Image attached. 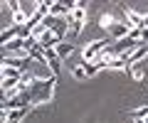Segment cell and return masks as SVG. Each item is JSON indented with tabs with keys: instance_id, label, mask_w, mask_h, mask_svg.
Listing matches in <instances>:
<instances>
[{
	"instance_id": "obj_16",
	"label": "cell",
	"mask_w": 148,
	"mask_h": 123,
	"mask_svg": "<svg viewBox=\"0 0 148 123\" xmlns=\"http://www.w3.org/2000/svg\"><path fill=\"white\" fill-rule=\"evenodd\" d=\"M133 123H143V121H133Z\"/></svg>"
},
{
	"instance_id": "obj_12",
	"label": "cell",
	"mask_w": 148,
	"mask_h": 123,
	"mask_svg": "<svg viewBox=\"0 0 148 123\" xmlns=\"http://www.w3.org/2000/svg\"><path fill=\"white\" fill-rule=\"evenodd\" d=\"M84 71H86V79H91V76H96L101 71V64L99 62H89V64H84Z\"/></svg>"
},
{
	"instance_id": "obj_3",
	"label": "cell",
	"mask_w": 148,
	"mask_h": 123,
	"mask_svg": "<svg viewBox=\"0 0 148 123\" xmlns=\"http://www.w3.org/2000/svg\"><path fill=\"white\" fill-rule=\"evenodd\" d=\"M3 64L5 67H15V69H20L22 74H27V69L32 67V59H30V54H27V57H3Z\"/></svg>"
},
{
	"instance_id": "obj_15",
	"label": "cell",
	"mask_w": 148,
	"mask_h": 123,
	"mask_svg": "<svg viewBox=\"0 0 148 123\" xmlns=\"http://www.w3.org/2000/svg\"><path fill=\"white\" fill-rule=\"evenodd\" d=\"M143 123H148V116H146V118H143Z\"/></svg>"
},
{
	"instance_id": "obj_10",
	"label": "cell",
	"mask_w": 148,
	"mask_h": 123,
	"mask_svg": "<svg viewBox=\"0 0 148 123\" xmlns=\"http://www.w3.org/2000/svg\"><path fill=\"white\" fill-rule=\"evenodd\" d=\"M116 22H119V20H116L114 15H111V12H104V15L99 17V27H104L106 32H109V30H111L114 25H116Z\"/></svg>"
},
{
	"instance_id": "obj_8",
	"label": "cell",
	"mask_w": 148,
	"mask_h": 123,
	"mask_svg": "<svg viewBox=\"0 0 148 123\" xmlns=\"http://www.w3.org/2000/svg\"><path fill=\"white\" fill-rule=\"evenodd\" d=\"M131 79L141 81L143 79V62H128V71H126Z\"/></svg>"
},
{
	"instance_id": "obj_14",
	"label": "cell",
	"mask_w": 148,
	"mask_h": 123,
	"mask_svg": "<svg viewBox=\"0 0 148 123\" xmlns=\"http://www.w3.org/2000/svg\"><path fill=\"white\" fill-rule=\"evenodd\" d=\"M131 116H133V118H136V121H143V118H146V116H148V106H143V108H136V111H133V113H131Z\"/></svg>"
},
{
	"instance_id": "obj_2",
	"label": "cell",
	"mask_w": 148,
	"mask_h": 123,
	"mask_svg": "<svg viewBox=\"0 0 148 123\" xmlns=\"http://www.w3.org/2000/svg\"><path fill=\"white\" fill-rule=\"evenodd\" d=\"M111 47L109 39H94V42H89L84 49H82V64H89V62H96V59L104 54V49Z\"/></svg>"
},
{
	"instance_id": "obj_4",
	"label": "cell",
	"mask_w": 148,
	"mask_h": 123,
	"mask_svg": "<svg viewBox=\"0 0 148 123\" xmlns=\"http://www.w3.org/2000/svg\"><path fill=\"white\" fill-rule=\"evenodd\" d=\"M121 12H123L126 22L133 27V30H143V12H136V10H131L128 5H121Z\"/></svg>"
},
{
	"instance_id": "obj_6",
	"label": "cell",
	"mask_w": 148,
	"mask_h": 123,
	"mask_svg": "<svg viewBox=\"0 0 148 123\" xmlns=\"http://www.w3.org/2000/svg\"><path fill=\"white\" fill-rule=\"evenodd\" d=\"M49 30H52V35L59 39V42H64V37H67V32H69V22L67 20H57Z\"/></svg>"
},
{
	"instance_id": "obj_11",
	"label": "cell",
	"mask_w": 148,
	"mask_h": 123,
	"mask_svg": "<svg viewBox=\"0 0 148 123\" xmlns=\"http://www.w3.org/2000/svg\"><path fill=\"white\" fill-rule=\"evenodd\" d=\"M143 59H148V47H143V44H141V47L128 57V62H143Z\"/></svg>"
},
{
	"instance_id": "obj_9",
	"label": "cell",
	"mask_w": 148,
	"mask_h": 123,
	"mask_svg": "<svg viewBox=\"0 0 148 123\" xmlns=\"http://www.w3.org/2000/svg\"><path fill=\"white\" fill-rule=\"evenodd\" d=\"M0 76L3 79H22V71L15 69V67H5L3 64V69H0Z\"/></svg>"
},
{
	"instance_id": "obj_13",
	"label": "cell",
	"mask_w": 148,
	"mask_h": 123,
	"mask_svg": "<svg viewBox=\"0 0 148 123\" xmlns=\"http://www.w3.org/2000/svg\"><path fill=\"white\" fill-rule=\"evenodd\" d=\"M72 74H74V79H86V71H84V64H77V67H72Z\"/></svg>"
},
{
	"instance_id": "obj_7",
	"label": "cell",
	"mask_w": 148,
	"mask_h": 123,
	"mask_svg": "<svg viewBox=\"0 0 148 123\" xmlns=\"http://www.w3.org/2000/svg\"><path fill=\"white\" fill-rule=\"evenodd\" d=\"M74 49H77V47H74L72 42H59L57 47H54V52H57L59 59H67V57H72V54H74Z\"/></svg>"
},
{
	"instance_id": "obj_1",
	"label": "cell",
	"mask_w": 148,
	"mask_h": 123,
	"mask_svg": "<svg viewBox=\"0 0 148 123\" xmlns=\"http://www.w3.org/2000/svg\"><path fill=\"white\" fill-rule=\"evenodd\" d=\"M30 94H32V106L52 103V99H54V76H49V79H40L37 76L35 84L30 86Z\"/></svg>"
},
{
	"instance_id": "obj_5",
	"label": "cell",
	"mask_w": 148,
	"mask_h": 123,
	"mask_svg": "<svg viewBox=\"0 0 148 123\" xmlns=\"http://www.w3.org/2000/svg\"><path fill=\"white\" fill-rule=\"evenodd\" d=\"M131 30H133V27L128 25V22H121V20H119L116 25L109 30V35H111V39H114V42H119V39H126L128 35H131Z\"/></svg>"
}]
</instances>
